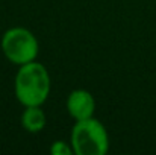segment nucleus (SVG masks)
Wrapping results in <instances>:
<instances>
[{
  "mask_svg": "<svg viewBox=\"0 0 156 155\" xmlns=\"http://www.w3.org/2000/svg\"><path fill=\"white\" fill-rule=\"evenodd\" d=\"M50 88L52 81L46 65L37 59L20 65L14 81V91L23 106H41L47 101Z\"/></svg>",
  "mask_w": 156,
  "mask_h": 155,
  "instance_id": "nucleus-1",
  "label": "nucleus"
},
{
  "mask_svg": "<svg viewBox=\"0 0 156 155\" xmlns=\"http://www.w3.org/2000/svg\"><path fill=\"white\" fill-rule=\"evenodd\" d=\"M70 145L76 155H105L109 149V135L103 123L94 117L76 120Z\"/></svg>",
  "mask_w": 156,
  "mask_h": 155,
  "instance_id": "nucleus-2",
  "label": "nucleus"
},
{
  "mask_svg": "<svg viewBox=\"0 0 156 155\" xmlns=\"http://www.w3.org/2000/svg\"><path fill=\"white\" fill-rule=\"evenodd\" d=\"M2 52L15 65H23L37 59L40 44L37 37L26 28H11L2 37Z\"/></svg>",
  "mask_w": 156,
  "mask_h": 155,
  "instance_id": "nucleus-3",
  "label": "nucleus"
},
{
  "mask_svg": "<svg viewBox=\"0 0 156 155\" xmlns=\"http://www.w3.org/2000/svg\"><path fill=\"white\" fill-rule=\"evenodd\" d=\"M67 111L74 120L94 117V111H96L94 96L83 88L73 90L67 98Z\"/></svg>",
  "mask_w": 156,
  "mask_h": 155,
  "instance_id": "nucleus-4",
  "label": "nucleus"
},
{
  "mask_svg": "<svg viewBox=\"0 0 156 155\" xmlns=\"http://www.w3.org/2000/svg\"><path fill=\"white\" fill-rule=\"evenodd\" d=\"M20 120H21V126L30 134L41 132L47 122L41 106H24Z\"/></svg>",
  "mask_w": 156,
  "mask_h": 155,
  "instance_id": "nucleus-5",
  "label": "nucleus"
},
{
  "mask_svg": "<svg viewBox=\"0 0 156 155\" xmlns=\"http://www.w3.org/2000/svg\"><path fill=\"white\" fill-rule=\"evenodd\" d=\"M50 152L53 155H71L74 154L73 148L70 143H65V142H61V140H56L50 146Z\"/></svg>",
  "mask_w": 156,
  "mask_h": 155,
  "instance_id": "nucleus-6",
  "label": "nucleus"
}]
</instances>
